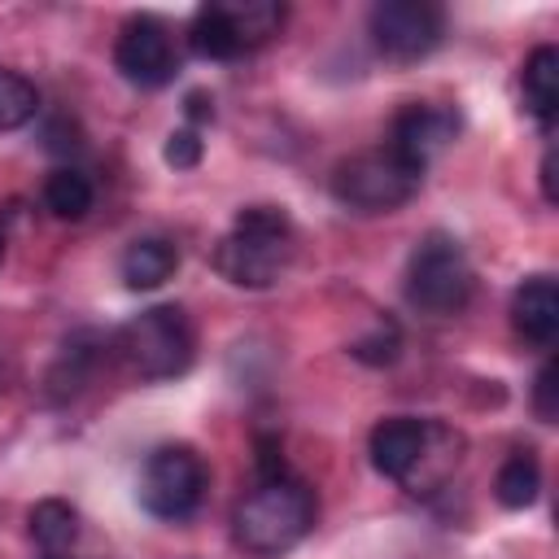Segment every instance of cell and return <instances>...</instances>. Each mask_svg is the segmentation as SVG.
Listing matches in <instances>:
<instances>
[{"label":"cell","mask_w":559,"mask_h":559,"mask_svg":"<svg viewBox=\"0 0 559 559\" xmlns=\"http://www.w3.org/2000/svg\"><path fill=\"white\" fill-rule=\"evenodd\" d=\"M26 524H31V537H35V546L44 555H66L79 542V511L70 502H61V498L35 502L31 515H26Z\"/></svg>","instance_id":"2e32d148"},{"label":"cell","mask_w":559,"mask_h":559,"mask_svg":"<svg viewBox=\"0 0 559 559\" xmlns=\"http://www.w3.org/2000/svg\"><path fill=\"white\" fill-rule=\"evenodd\" d=\"M533 411L542 424H555L559 406H555V358H546L537 367V380H533Z\"/></svg>","instance_id":"603a6c76"},{"label":"cell","mask_w":559,"mask_h":559,"mask_svg":"<svg viewBox=\"0 0 559 559\" xmlns=\"http://www.w3.org/2000/svg\"><path fill=\"white\" fill-rule=\"evenodd\" d=\"M114 70L131 87H166L179 70V52L170 39V26L153 13H135L122 22L114 39Z\"/></svg>","instance_id":"9c48e42d"},{"label":"cell","mask_w":559,"mask_h":559,"mask_svg":"<svg viewBox=\"0 0 559 559\" xmlns=\"http://www.w3.org/2000/svg\"><path fill=\"white\" fill-rule=\"evenodd\" d=\"M83 341H87V336H74V341L57 354V362H52V371H48V393H52V397L79 393V384H83V376H87V367H92V349H87Z\"/></svg>","instance_id":"ffe728a7"},{"label":"cell","mask_w":559,"mask_h":559,"mask_svg":"<svg viewBox=\"0 0 559 559\" xmlns=\"http://www.w3.org/2000/svg\"><path fill=\"white\" fill-rule=\"evenodd\" d=\"M463 450H467V441H463V432H459V428H450L445 419H428L424 450H419V459H415L411 476L402 480V489H406V493H415V498H419V493H437V489L459 472Z\"/></svg>","instance_id":"4fadbf2b"},{"label":"cell","mask_w":559,"mask_h":559,"mask_svg":"<svg viewBox=\"0 0 559 559\" xmlns=\"http://www.w3.org/2000/svg\"><path fill=\"white\" fill-rule=\"evenodd\" d=\"M44 559H66V555H44Z\"/></svg>","instance_id":"4316f807"},{"label":"cell","mask_w":559,"mask_h":559,"mask_svg":"<svg viewBox=\"0 0 559 559\" xmlns=\"http://www.w3.org/2000/svg\"><path fill=\"white\" fill-rule=\"evenodd\" d=\"M0 262H4V236H0Z\"/></svg>","instance_id":"484cf974"},{"label":"cell","mask_w":559,"mask_h":559,"mask_svg":"<svg viewBox=\"0 0 559 559\" xmlns=\"http://www.w3.org/2000/svg\"><path fill=\"white\" fill-rule=\"evenodd\" d=\"M201 131L197 127H179V131H170L166 135V148H162V157L175 166V170H192L197 162H201Z\"/></svg>","instance_id":"7402d4cb"},{"label":"cell","mask_w":559,"mask_h":559,"mask_svg":"<svg viewBox=\"0 0 559 559\" xmlns=\"http://www.w3.org/2000/svg\"><path fill=\"white\" fill-rule=\"evenodd\" d=\"M114 358L140 384H162V380L183 376L197 358V332H192L188 310L175 301L140 310L135 319H127L118 328Z\"/></svg>","instance_id":"3957f363"},{"label":"cell","mask_w":559,"mask_h":559,"mask_svg":"<svg viewBox=\"0 0 559 559\" xmlns=\"http://www.w3.org/2000/svg\"><path fill=\"white\" fill-rule=\"evenodd\" d=\"M419 179L424 175L415 166H406L389 144H380L336 162L328 188L354 214H393L419 192Z\"/></svg>","instance_id":"5b68a950"},{"label":"cell","mask_w":559,"mask_h":559,"mask_svg":"<svg viewBox=\"0 0 559 559\" xmlns=\"http://www.w3.org/2000/svg\"><path fill=\"white\" fill-rule=\"evenodd\" d=\"M424 432H428V419H415V415H389L371 428L367 437V450H371V467L384 476V480H406L419 450H424Z\"/></svg>","instance_id":"8fae6325"},{"label":"cell","mask_w":559,"mask_h":559,"mask_svg":"<svg viewBox=\"0 0 559 559\" xmlns=\"http://www.w3.org/2000/svg\"><path fill=\"white\" fill-rule=\"evenodd\" d=\"M183 114H188V122H192V127L210 122V118H214V96H210V92H201V87H197V92H188V96H183Z\"/></svg>","instance_id":"cb8c5ba5"},{"label":"cell","mask_w":559,"mask_h":559,"mask_svg":"<svg viewBox=\"0 0 559 559\" xmlns=\"http://www.w3.org/2000/svg\"><path fill=\"white\" fill-rule=\"evenodd\" d=\"M459 135V109L441 105V100H411L397 109L393 127H389V148L415 166L419 175L428 170L432 157H441L450 148V140Z\"/></svg>","instance_id":"30bf717a"},{"label":"cell","mask_w":559,"mask_h":559,"mask_svg":"<svg viewBox=\"0 0 559 559\" xmlns=\"http://www.w3.org/2000/svg\"><path fill=\"white\" fill-rule=\"evenodd\" d=\"M511 323L528 345H537V349L555 345V336H559V284H555V275L520 280V288L511 293Z\"/></svg>","instance_id":"7c38bea8"},{"label":"cell","mask_w":559,"mask_h":559,"mask_svg":"<svg viewBox=\"0 0 559 559\" xmlns=\"http://www.w3.org/2000/svg\"><path fill=\"white\" fill-rule=\"evenodd\" d=\"M367 31L384 61L411 66V61H424L441 44L445 13L428 0H380L367 13Z\"/></svg>","instance_id":"ba28073f"},{"label":"cell","mask_w":559,"mask_h":559,"mask_svg":"<svg viewBox=\"0 0 559 559\" xmlns=\"http://www.w3.org/2000/svg\"><path fill=\"white\" fill-rule=\"evenodd\" d=\"M297 253V227L280 205L236 210L227 236L214 245V271L236 288H271Z\"/></svg>","instance_id":"7a4b0ae2"},{"label":"cell","mask_w":559,"mask_h":559,"mask_svg":"<svg viewBox=\"0 0 559 559\" xmlns=\"http://www.w3.org/2000/svg\"><path fill=\"white\" fill-rule=\"evenodd\" d=\"M39 114V92L17 70L0 66V131H17Z\"/></svg>","instance_id":"d6986e66"},{"label":"cell","mask_w":559,"mask_h":559,"mask_svg":"<svg viewBox=\"0 0 559 559\" xmlns=\"http://www.w3.org/2000/svg\"><path fill=\"white\" fill-rule=\"evenodd\" d=\"M175 271H179V249H175V240H166V236H140V240H131V245L122 249V258H118V275H122V284L135 288V293L162 288Z\"/></svg>","instance_id":"9a60e30c"},{"label":"cell","mask_w":559,"mask_h":559,"mask_svg":"<svg viewBox=\"0 0 559 559\" xmlns=\"http://www.w3.org/2000/svg\"><path fill=\"white\" fill-rule=\"evenodd\" d=\"M476 271L450 231H428L406 258V301L428 319H450L472 301Z\"/></svg>","instance_id":"277c9868"},{"label":"cell","mask_w":559,"mask_h":559,"mask_svg":"<svg viewBox=\"0 0 559 559\" xmlns=\"http://www.w3.org/2000/svg\"><path fill=\"white\" fill-rule=\"evenodd\" d=\"M314 515H319V502L306 480L288 472L258 476V485L231 511V537L253 559H280L314 528Z\"/></svg>","instance_id":"6da1fadb"},{"label":"cell","mask_w":559,"mask_h":559,"mask_svg":"<svg viewBox=\"0 0 559 559\" xmlns=\"http://www.w3.org/2000/svg\"><path fill=\"white\" fill-rule=\"evenodd\" d=\"M96 201V188L83 170L74 166H57L48 179H44V210L52 218H66V223H79Z\"/></svg>","instance_id":"ac0fdd59"},{"label":"cell","mask_w":559,"mask_h":559,"mask_svg":"<svg viewBox=\"0 0 559 559\" xmlns=\"http://www.w3.org/2000/svg\"><path fill=\"white\" fill-rule=\"evenodd\" d=\"M520 96H524V109H528V118L537 127L555 122V114H559V48L555 44H537L524 57Z\"/></svg>","instance_id":"5bb4252c"},{"label":"cell","mask_w":559,"mask_h":559,"mask_svg":"<svg viewBox=\"0 0 559 559\" xmlns=\"http://www.w3.org/2000/svg\"><path fill=\"white\" fill-rule=\"evenodd\" d=\"M542 197H546V205H559V188H555V148H546V157H542Z\"/></svg>","instance_id":"d4e9b609"},{"label":"cell","mask_w":559,"mask_h":559,"mask_svg":"<svg viewBox=\"0 0 559 559\" xmlns=\"http://www.w3.org/2000/svg\"><path fill=\"white\" fill-rule=\"evenodd\" d=\"M205 489H210V467H205V459H201L192 445H183V441L157 445V450L144 459L140 485H135L140 507H144L153 520H170V524L188 520V515L201 507Z\"/></svg>","instance_id":"52a82bcc"},{"label":"cell","mask_w":559,"mask_h":559,"mask_svg":"<svg viewBox=\"0 0 559 559\" xmlns=\"http://www.w3.org/2000/svg\"><path fill=\"white\" fill-rule=\"evenodd\" d=\"M537 493H542V463H537L528 450H515L511 459H502V467H498V476H493V498H498V507L524 511V507L537 502Z\"/></svg>","instance_id":"e0dca14e"},{"label":"cell","mask_w":559,"mask_h":559,"mask_svg":"<svg viewBox=\"0 0 559 559\" xmlns=\"http://www.w3.org/2000/svg\"><path fill=\"white\" fill-rule=\"evenodd\" d=\"M284 26V4L275 0H231L201 4L188 22V48L205 61H231L262 48Z\"/></svg>","instance_id":"8992f818"},{"label":"cell","mask_w":559,"mask_h":559,"mask_svg":"<svg viewBox=\"0 0 559 559\" xmlns=\"http://www.w3.org/2000/svg\"><path fill=\"white\" fill-rule=\"evenodd\" d=\"M397 349H402V336H397V328H393L389 319H380V323L371 328V336H358V341L349 345V354L362 358V362H371V367H389V362L397 358Z\"/></svg>","instance_id":"44dd1931"}]
</instances>
